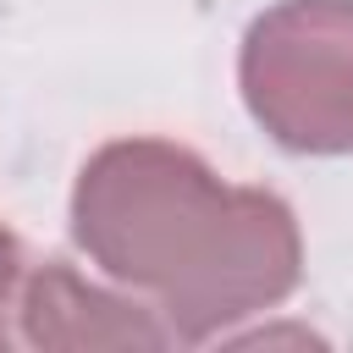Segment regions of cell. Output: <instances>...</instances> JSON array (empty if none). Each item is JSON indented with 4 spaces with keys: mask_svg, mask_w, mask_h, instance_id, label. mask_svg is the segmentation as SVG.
Wrapping results in <instances>:
<instances>
[{
    "mask_svg": "<svg viewBox=\"0 0 353 353\" xmlns=\"http://www.w3.org/2000/svg\"><path fill=\"white\" fill-rule=\"evenodd\" d=\"M248 116L292 154H353V0H281L237 50Z\"/></svg>",
    "mask_w": 353,
    "mask_h": 353,
    "instance_id": "7a4b0ae2",
    "label": "cell"
},
{
    "mask_svg": "<svg viewBox=\"0 0 353 353\" xmlns=\"http://www.w3.org/2000/svg\"><path fill=\"white\" fill-rule=\"evenodd\" d=\"M17 314L33 347H171L176 342L154 309L83 281L61 259L39 265L22 281Z\"/></svg>",
    "mask_w": 353,
    "mask_h": 353,
    "instance_id": "3957f363",
    "label": "cell"
},
{
    "mask_svg": "<svg viewBox=\"0 0 353 353\" xmlns=\"http://www.w3.org/2000/svg\"><path fill=\"white\" fill-rule=\"evenodd\" d=\"M17 292H22V248H17V237L0 226V347H11V314H17Z\"/></svg>",
    "mask_w": 353,
    "mask_h": 353,
    "instance_id": "277c9868",
    "label": "cell"
},
{
    "mask_svg": "<svg viewBox=\"0 0 353 353\" xmlns=\"http://www.w3.org/2000/svg\"><path fill=\"white\" fill-rule=\"evenodd\" d=\"M72 237L110 281L149 298L176 342H210L276 309L303 276L292 204L221 182L165 138H116L83 160Z\"/></svg>",
    "mask_w": 353,
    "mask_h": 353,
    "instance_id": "6da1fadb",
    "label": "cell"
}]
</instances>
